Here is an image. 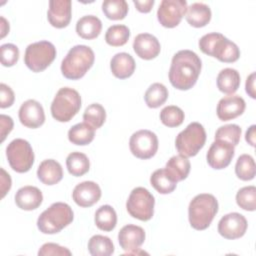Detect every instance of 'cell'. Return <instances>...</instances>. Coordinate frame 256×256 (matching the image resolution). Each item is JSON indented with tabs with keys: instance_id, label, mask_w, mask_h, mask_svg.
Instances as JSON below:
<instances>
[{
	"instance_id": "6da1fadb",
	"label": "cell",
	"mask_w": 256,
	"mask_h": 256,
	"mask_svg": "<svg viewBox=\"0 0 256 256\" xmlns=\"http://www.w3.org/2000/svg\"><path fill=\"white\" fill-rule=\"evenodd\" d=\"M202 62L199 56L191 50H180L174 54L170 69L169 81L178 90L192 88L200 75Z\"/></svg>"
},
{
	"instance_id": "7a4b0ae2",
	"label": "cell",
	"mask_w": 256,
	"mask_h": 256,
	"mask_svg": "<svg viewBox=\"0 0 256 256\" xmlns=\"http://www.w3.org/2000/svg\"><path fill=\"white\" fill-rule=\"evenodd\" d=\"M94 60V52L89 46H73L62 60L61 72L67 79L78 80L92 67Z\"/></svg>"
},
{
	"instance_id": "3957f363",
	"label": "cell",
	"mask_w": 256,
	"mask_h": 256,
	"mask_svg": "<svg viewBox=\"0 0 256 256\" xmlns=\"http://www.w3.org/2000/svg\"><path fill=\"white\" fill-rule=\"evenodd\" d=\"M199 48L204 54L215 57L225 63L235 62L240 57L238 46L224 35L217 32L202 36L199 40Z\"/></svg>"
},
{
	"instance_id": "277c9868",
	"label": "cell",
	"mask_w": 256,
	"mask_h": 256,
	"mask_svg": "<svg viewBox=\"0 0 256 256\" xmlns=\"http://www.w3.org/2000/svg\"><path fill=\"white\" fill-rule=\"evenodd\" d=\"M218 212V201L208 193L196 195L189 203L188 217L191 227L196 230L208 228Z\"/></svg>"
},
{
	"instance_id": "5b68a950",
	"label": "cell",
	"mask_w": 256,
	"mask_h": 256,
	"mask_svg": "<svg viewBox=\"0 0 256 256\" xmlns=\"http://www.w3.org/2000/svg\"><path fill=\"white\" fill-rule=\"evenodd\" d=\"M73 218V211L67 203L56 202L40 214L37 227L44 234H56L68 226Z\"/></svg>"
},
{
	"instance_id": "8992f818",
	"label": "cell",
	"mask_w": 256,
	"mask_h": 256,
	"mask_svg": "<svg viewBox=\"0 0 256 256\" xmlns=\"http://www.w3.org/2000/svg\"><path fill=\"white\" fill-rule=\"evenodd\" d=\"M81 108V96L73 88L63 87L58 90L52 103V117L59 122L70 121Z\"/></svg>"
},
{
	"instance_id": "52a82bcc",
	"label": "cell",
	"mask_w": 256,
	"mask_h": 256,
	"mask_svg": "<svg viewBox=\"0 0 256 256\" xmlns=\"http://www.w3.org/2000/svg\"><path fill=\"white\" fill-rule=\"evenodd\" d=\"M206 141V132L202 124L190 123L176 137L175 147L178 153L185 157H193L203 148Z\"/></svg>"
},
{
	"instance_id": "ba28073f",
	"label": "cell",
	"mask_w": 256,
	"mask_h": 256,
	"mask_svg": "<svg viewBox=\"0 0 256 256\" xmlns=\"http://www.w3.org/2000/svg\"><path fill=\"white\" fill-rule=\"evenodd\" d=\"M55 46L46 40L38 41L27 46L24 54L26 66L33 72L45 70L56 57Z\"/></svg>"
},
{
	"instance_id": "9c48e42d",
	"label": "cell",
	"mask_w": 256,
	"mask_h": 256,
	"mask_svg": "<svg viewBox=\"0 0 256 256\" xmlns=\"http://www.w3.org/2000/svg\"><path fill=\"white\" fill-rule=\"evenodd\" d=\"M6 157L10 167L18 172H28L34 163V152L28 141L16 138L6 148Z\"/></svg>"
},
{
	"instance_id": "30bf717a",
	"label": "cell",
	"mask_w": 256,
	"mask_h": 256,
	"mask_svg": "<svg viewBox=\"0 0 256 256\" xmlns=\"http://www.w3.org/2000/svg\"><path fill=\"white\" fill-rule=\"evenodd\" d=\"M154 196L144 187L134 188L126 202V209L133 217L141 221H148L154 214Z\"/></svg>"
},
{
	"instance_id": "8fae6325",
	"label": "cell",
	"mask_w": 256,
	"mask_h": 256,
	"mask_svg": "<svg viewBox=\"0 0 256 256\" xmlns=\"http://www.w3.org/2000/svg\"><path fill=\"white\" fill-rule=\"evenodd\" d=\"M131 153L139 159H149L158 150V138L150 130L142 129L133 133L129 140Z\"/></svg>"
},
{
	"instance_id": "7c38bea8",
	"label": "cell",
	"mask_w": 256,
	"mask_h": 256,
	"mask_svg": "<svg viewBox=\"0 0 256 256\" xmlns=\"http://www.w3.org/2000/svg\"><path fill=\"white\" fill-rule=\"evenodd\" d=\"M187 7L185 0H162L157 10L159 23L166 28L176 27L185 16Z\"/></svg>"
},
{
	"instance_id": "4fadbf2b",
	"label": "cell",
	"mask_w": 256,
	"mask_h": 256,
	"mask_svg": "<svg viewBox=\"0 0 256 256\" xmlns=\"http://www.w3.org/2000/svg\"><path fill=\"white\" fill-rule=\"evenodd\" d=\"M235 146L224 140H215L206 155L207 163L213 169H224L232 161L235 154Z\"/></svg>"
},
{
	"instance_id": "5bb4252c",
	"label": "cell",
	"mask_w": 256,
	"mask_h": 256,
	"mask_svg": "<svg viewBox=\"0 0 256 256\" xmlns=\"http://www.w3.org/2000/svg\"><path fill=\"white\" fill-rule=\"evenodd\" d=\"M246 218L237 212L224 215L218 222V232L225 239L233 240L242 237L247 230Z\"/></svg>"
},
{
	"instance_id": "9a60e30c",
	"label": "cell",
	"mask_w": 256,
	"mask_h": 256,
	"mask_svg": "<svg viewBox=\"0 0 256 256\" xmlns=\"http://www.w3.org/2000/svg\"><path fill=\"white\" fill-rule=\"evenodd\" d=\"M18 116L21 124L31 129L40 127L45 121V113L42 105L33 99L22 103L19 108Z\"/></svg>"
},
{
	"instance_id": "2e32d148",
	"label": "cell",
	"mask_w": 256,
	"mask_h": 256,
	"mask_svg": "<svg viewBox=\"0 0 256 256\" xmlns=\"http://www.w3.org/2000/svg\"><path fill=\"white\" fill-rule=\"evenodd\" d=\"M145 231L142 227L128 224L121 228L118 233V241L127 254H135L139 247L144 243Z\"/></svg>"
},
{
	"instance_id": "e0dca14e",
	"label": "cell",
	"mask_w": 256,
	"mask_h": 256,
	"mask_svg": "<svg viewBox=\"0 0 256 256\" xmlns=\"http://www.w3.org/2000/svg\"><path fill=\"white\" fill-rule=\"evenodd\" d=\"M101 189L93 181H84L77 184L72 192L74 202L80 207H91L99 201Z\"/></svg>"
},
{
	"instance_id": "ac0fdd59",
	"label": "cell",
	"mask_w": 256,
	"mask_h": 256,
	"mask_svg": "<svg viewBox=\"0 0 256 256\" xmlns=\"http://www.w3.org/2000/svg\"><path fill=\"white\" fill-rule=\"evenodd\" d=\"M71 1L70 0H51L47 12L49 23L55 28H64L68 26L71 20Z\"/></svg>"
},
{
	"instance_id": "d6986e66",
	"label": "cell",
	"mask_w": 256,
	"mask_h": 256,
	"mask_svg": "<svg viewBox=\"0 0 256 256\" xmlns=\"http://www.w3.org/2000/svg\"><path fill=\"white\" fill-rule=\"evenodd\" d=\"M245 107V101L241 96L229 95L219 100L216 112L221 121H229L240 116L244 112Z\"/></svg>"
},
{
	"instance_id": "ffe728a7",
	"label": "cell",
	"mask_w": 256,
	"mask_h": 256,
	"mask_svg": "<svg viewBox=\"0 0 256 256\" xmlns=\"http://www.w3.org/2000/svg\"><path fill=\"white\" fill-rule=\"evenodd\" d=\"M133 49L137 56L144 60H151L160 53L161 46L158 39L149 33L138 34L133 41Z\"/></svg>"
},
{
	"instance_id": "44dd1931",
	"label": "cell",
	"mask_w": 256,
	"mask_h": 256,
	"mask_svg": "<svg viewBox=\"0 0 256 256\" xmlns=\"http://www.w3.org/2000/svg\"><path fill=\"white\" fill-rule=\"evenodd\" d=\"M42 201V192L35 186L21 187L15 194V203L22 210L31 211L37 209Z\"/></svg>"
},
{
	"instance_id": "7402d4cb",
	"label": "cell",
	"mask_w": 256,
	"mask_h": 256,
	"mask_svg": "<svg viewBox=\"0 0 256 256\" xmlns=\"http://www.w3.org/2000/svg\"><path fill=\"white\" fill-rule=\"evenodd\" d=\"M37 177L45 185H55L62 180L63 170L56 160L46 159L38 166Z\"/></svg>"
},
{
	"instance_id": "603a6c76",
	"label": "cell",
	"mask_w": 256,
	"mask_h": 256,
	"mask_svg": "<svg viewBox=\"0 0 256 256\" xmlns=\"http://www.w3.org/2000/svg\"><path fill=\"white\" fill-rule=\"evenodd\" d=\"M135 67L136 64L133 57L126 52L115 54L110 61L111 72L119 79L129 78L134 73Z\"/></svg>"
},
{
	"instance_id": "cb8c5ba5",
	"label": "cell",
	"mask_w": 256,
	"mask_h": 256,
	"mask_svg": "<svg viewBox=\"0 0 256 256\" xmlns=\"http://www.w3.org/2000/svg\"><path fill=\"white\" fill-rule=\"evenodd\" d=\"M185 18L186 21L193 27H204L211 20V9L205 3H192L189 7H187Z\"/></svg>"
},
{
	"instance_id": "d4e9b609",
	"label": "cell",
	"mask_w": 256,
	"mask_h": 256,
	"mask_svg": "<svg viewBox=\"0 0 256 256\" xmlns=\"http://www.w3.org/2000/svg\"><path fill=\"white\" fill-rule=\"evenodd\" d=\"M102 29L101 20L94 15H86L81 17L76 23L77 34L87 40L94 39L99 36Z\"/></svg>"
},
{
	"instance_id": "484cf974",
	"label": "cell",
	"mask_w": 256,
	"mask_h": 256,
	"mask_svg": "<svg viewBox=\"0 0 256 256\" xmlns=\"http://www.w3.org/2000/svg\"><path fill=\"white\" fill-rule=\"evenodd\" d=\"M240 74L233 68L222 69L217 76V87L225 94L235 93L240 86Z\"/></svg>"
},
{
	"instance_id": "4316f807",
	"label": "cell",
	"mask_w": 256,
	"mask_h": 256,
	"mask_svg": "<svg viewBox=\"0 0 256 256\" xmlns=\"http://www.w3.org/2000/svg\"><path fill=\"white\" fill-rule=\"evenodd\" d=\"M190 161L182 155L172 156L166 163L165 169L174 181L179 182L187 178L190 172Z\"/></svg>"
},
{
	"instance_id": "83f0119b",
	"label": "cell",
	"mask_w": 256,
	"mask_h": 256,
	"mask_svg": "<svg viewBox=\"0 0 256 256\" xmlns=\"http://www.w3.org/2000/svg\"><path fill=\"white\" fill-rule=\"evenodd\" d=\"M95 136V129L86 122L77 123L68 131V139L75 145H88Z\"/></svg>"
},
{
	"instance_id": "f1b7e54d",
	"label": "cell",
	"mask_w": 256,
	"mask_h": 256,
	"mask_svg": "<svg viewBox=\"0 0 256 256\" xmlns=\"http://www.w3.org/2000/svg\"><path fill=\"white\" fill-rule=\"evenodd\" d=\"M150 183L160 194H169L173 192L177 186V182L173 180L165 168L155 170L150 176Z\"/></svg>"
},
{
	"instance_id": "f546056e",
	"label": "cell",
	"mask_w": 256,
	"mask_h": 256,
	"mask_svg": "<svg viewBox=\"0 0 256 256\" xmlns=\"http://www.w3.org/2000/svg\"><path fill=\"white\" fill-rule=\"evenodd\" d=\"M96 226L102 231H112L117 224V214L114 208L110 205L100 206L94 216Z\"/></svg>"
},
{
	"instance_id": "4dcf8cb0",
	"label": "cell",
	"mask_w": 256,
	"mask_h": 256,
	"mask_svg": "<svg viewBox=\"0 0 256 256\" xmlns=\"http://www.w3.org/2000/svg\"><path fill=\"white\" fill-rule=\"evenodd\" d=\"M66 166L68 172L75 177H80L86 174L90 168L88 157L81 152H72L66 158Z\"/></svg>"
},
{
	"instance_id": "1f68e13d",
	"label": "cell",
	"mask_w": 256,
	"mask_h": 256,
	"mask_svg": "<svg viewBox=\"0 0 256 256\" xmlns=\"http://www.w3.org/2000/svg\"><path fill=\"white\" fill-rule=\"evenodd\" d=\"M88 250L92 256H109L114 252V245L109 237L94 235L88 242Z\"/></svg>"
},
{
	"instance_id": "d6a6232c",
	"label": "cell",
	"mask_w": 256,
	"mask_h": 256,
	"mask_svg": "<svg viewBox=\"0 0 256 256\" xmlns=\"http://www.w3.org/2000/svg\"><path fill=\"white\" fill-rule=\"evenodd\" d=\"M168 98V90L161 83H153L146 90L144 95L145 103L149 108H158L163 105Z\"/></svg>"
},
{
	"instance_id": "836d02e7",
	"label": "cell",
	"mask_w": 256,
	"mask_h": 256,
	"mask_svg": "<svg viewBox=\"0 0 256 256\" xmlns=\"http://www.w3.org/2000/svg\"><path fill=\"white\" fill-rule=\"evenodd\" d=\"M102 11L110 20H122L128 13V4L125 0H105Z\"/></svg>"
},
{
	"instance_id": "e575fe53",
	"label": "cell",
	"mask_w": 256,
	"mask_h": 256,
	"mask_svg": "<svg viewBox=\"0 0 256 256\" xmlns=\"http://www.w3.org/2000/svg\"><path fill=\"white\" fill-rule=\"evenodd\" d=\"M130 37V30L125 25H112L105 33V41L110 46L118 47L127 43Z\"/></svg>"
},
{
	"instance_id": "d590c367",
	"label": "cell",
	"mask_w": 256,
	"mask_h": 256,
	"mask_svg": "<svg viewBox=\"0 0 256 256\" xmlns=\"http://www.w3.org/2000/svg\"><path fill=\"white\" fill-rule=\"evenodd\" d=\"M235 173L243 181L252 180L255 177V162L251 155L242 154L236 161Z\"/></svg>"
},
{
	"instance_id": "8d00e7d4",
	"label": "cell",
	"mask_w": 256,
	"mask_h": 256,
	"mask_svg": "<svg viewBox=\"0 0 256 256\" xmlns=\"http://www.w3.org/2000/svg\"><path fill=\"white\" fill-rule=\"evenodd\" d=\"M83 120L94 129H98L106 120V111L99 103L90 104L83 113Z\"/></svg>"
},
{
	"instance_id": "74e56055",
	"label": "cell",
	"mask_w": 256,
	"mask_h": 256,
	"mask_svg": "<svg viewBox=\"0 0 256 256\" xmlns=\"http://www.w3.org/2000/svg\"><path fill=\"white\" fill-rule=\"evenodd\" d=\"M184 112L175 105L164 107L160 112V120L167 127H178L184 121Z\"/></svg>"
},
{
	"instance_id": "f35d334b",
	"label": "cell",
	"mask_w": 256,
	"mask_h": 256,
	"mask_svg": "<svg viewBox=\"0 0 256 256\" xmlns=\"http://www.w3.org/2000/svg\"><path fill=\"white\" fill-rule=\"evenodd\" d=\"M237 205L246 211H254L256 209V188L255 186H245L236 194Z\"/></svg>"
},
{
	"instance_id": "ab89813d",
	"label": "cell",
	"mask_w": 256,
	"mask_h": 256,
	"mask_svg": "<svg viewBox=\"0 0 256 256\" xmlns=\"http://www.w3.org/2000/svg\"><path fill=\"white\" fill-rule=\"evenodd\" d=\"M241 137V128L237 124H227L219 127L215 132V140H224L236 146Z\"/></svg>"
},
{
	"instance_id": "60d3db41",
	"label": "cell",
	"mask_w": 256,
	"mask_h": 256,
	"mask_svg": "<svg viewBox=\"0 0 256 256\" xmlns=\"http://www.w3.org/2000/svg\"><path fill=\"white\" fill-rule=\"evenodd\" d=\"M1 64L5 67L15 65L19 59V49L12 43H6L0 47Z\"/></svg>"
},
{
	"instance_id": "b9f144b4",
	"label": "cell",
	"mask_w": 256,
	"mask_h": 256,
	"mask_svg": "<svg viewBox=\"0 0 256 256\" xmlns=\"http://www.w3.org/2000/svg\"><path fill=\"white\" fill-rule=\"evenodd\" d=\"M72 253L71 251L66 248L62 247L55 243H45L41 246L38 251L39 256H46V255H61V256H70Z\"/></svg>"
},
{
	"instance_id": "7bdbcfd3",
	"label": "cell",
	"mask_w": 256,
	"mask_h": 256,
	"mask_svg": "<svg viewBox=\"0 0 256 256\" xmlns=\"http://www.w3.org/2000/svg\"><path fill=\"white\" fill-rule=\"evenodd\" d=\"M14 92L13 90L6 84H0V107L7 108L10 107L14 103Z\"/></svg>"
},
{
	"instance_id": "ee69618b",
	"label": "cell",
	"mask_w": 256,
	"mask_h": 256,
	"mask_svg": "<svg viewBox=\"0 0 256 256\" xmlns=\"http://www.w3.org/2000/svg\"><path fill=\"white\" fill-rule=\"evenodd\" d=\"M13 129V120L10 116L1 114L0 115V135L1 142H3L7 136Z\"/></svg>"
},
{
	"instance_id": "f6af8a7d",
	"label": "cell",
	"mask_w": 256,
	"mask_h": 256,
	"mask_svg": "<svg viewBox=\"0 0 256 256\" xmlns=\"http://www.w3.org/2000/svg\"><path fill=\"white\" fill-rule=\"evenodd\" d=\"M1 197L3 198L11 188V177L10 175L1 168Z\"/></svg>"
},
{
	"instance_id": "bcb514c9",
	"label": "cell",
	"mask_w": 256,
	"mask_h": 256,
	"mask_svg": "<svg viewBox=\"0 0 256 256\" xmlns=\"http://www.w3.org/2000/svg\"><path fill=\"white\" fill-rule=\"evenodd\" d=\"M136 9L139 12L142 13H148L151 11L155 1L154 0H144V1H140V0H134L133 1Z\"/></svg>"
},
{
	"instance_id": "7dc6e473",
	"label": "cell",
	"mask_w": 256,
	"mask_h": 256,
	"mask_svg": "<svg viewBox=\"0 0 256 256\" xmlns=\"http://www.w3.org/2000/svg\"><path fill=\"white\" fill-rule=\"evenodd\" d=\"M255 72H252L246 79V85H245V88H246V92L247 94L255 99L256 98V95H255Z\"/></svg>"
},
{
	"instance_id": "c3c4849f",
	"label": "cell",
	"mask_w": 256,
	"mask_h": 256,
	"mask_svg": "<svg viewBox=\"0 0 256 256\" xmlns=\"http://www.w3.org/2000/svg\"><path fill=\"white\" fill-rule=\"evenodd\" d=\"M255 129H256V126L251 125L248 128V130L246 131V134H245L246 141L248 142V144H250L253 147L255 146Z\"/></svg>"
},
{
	"instance_id": "681fc988",
	"label": "cell",
	"mask_w": 256,
	"mask_h": 256,
	"mask_svg": "<svg viewBox=\"0 0 256 256\" xmlns=\"http://www.w3.org/2000/svg\"><path fill=\"white\" fill-rule=\"evenodd\" d=\"M9 32V23L1 16V37L3 38Z\"/></svg>"
}]
</instances>
